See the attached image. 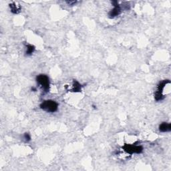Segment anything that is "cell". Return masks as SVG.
I'll use <instances>...</instances> for the list:
<instances>
[{
	"mask_svg": "<svg viewBox=\"0 0 171 171\" xmlns=\"http://www.w3.org/2000/svg\"><path fill=\"white\" fill-rule=\"evenodd\" d=\"M40 108L47 112H55L58 108V104L53 100H45L40 104Z\"/></svg>",
	"mask_w": 171,
	"mask_h": 171,
	"instance_id": "6da1fadb",
	"label": "cell"
},
{
	"mask_svg": "<svg viewBox=\"0 0 171 171\" xmlns=\"http://www.w3.org/2000/svg\"><path fill=\"white\" fill-rule=\"evenodd\" d=\"M170 81L168 79H166V80H163L160 81L158 85V87H157L156 92H155L154 94V98L156 101L162 100L163 98H164V95L162 94L163 90L165 88V86L168 84V83H170Z\"/></svg>",
	"mask_w": 171,
	"mask_h": 171,
	"instance_id": "7a4b0ae2",
	"label": "cell"
},
{
	"mask_svg": "<svg viewBox=\"0 0 171 171\" xmlns=\"http://www.w3.org/2000/svg\"><path fill=\"white\" fill-rule=\"evenodd\" d=\"M37 82L39 83V85H40L41 88H43V90L45 92H47L49 90V77L47 76L46 75L41 74L39 75L38 76L36 77Z\"/></svg>",
	"mask_w": 171,
	"mask_h": 171,
	"instance_id": "3957f363",
	"label": "cell"
},
{
	"mask_svg": "<svg viewBox=\"0 0 171 171\" xmlns=\"http://www.w3.org/2000/svg\"><path fill=\"white\" fill-rule=\"evenodd\" d=\"M125 152L129 154H140L142 152L143 148L141 146H136V145L133 144H124V146L122 147Z\"/></svg>",
	"mask_w": 171,
	"mask_h": 171,
	"instance_id": "277c9868",
	"label": "cell"
},
{
	"mask_svg": "<svg viewBox=\"0 0 171 171\" xmlns=\"http://www.w3.org/2000/svg\"><path fill=\"white\" fill-rule=\"evenodd\" d=\"M112 3H113V5H114V9H112V10L109 12V16H110V17H111V18H113V17L118 16V15L120 14L121 12V9L116 1H112Z\"/></svg>",
	"mask_w": 171,
	"mask_h": 171,
	"instance_id": "5b68a950",
	"label": "cell"
},
{
	"mask_svg": "<svg viewBox=\"0 0 171 171\" xmlns=\"http://www.w3.org/2000/svg\"><path fill=\"white\" fill-rule=\"evenodd\" d=\"M159 130L162 132H170L171 130V124L170 123L162 122V124L159 126Z\"/></svg>",
	"mask_w": 171,
	"mask_h": 171,
	"instance_id": "8992f818",
	"label": "cell"
},
{
	"mask_svg": "<svg viewBox=\"0 0 171 171\" xmlns=\"http://www.w3.org/2000/svg\"><path fill=\"white\" fill-rule=\"evenodd\" d=\"M9 7H10L11 12L13 13H17L19 12V11H20V7H17V5H15V3H11V4L9 5Z\"/></svg>",
	"mask_w": 171,
	"mask_h": 171,
	"instance_id": "52a82bcc",
	"label": "cell"
},
{
	"mask_svg": "<svg viewBox=\"0 0 171 171\" xmlns=\"http://www.w3.org/2000/svg\"><path fill=\"white\" fill-rule=\"evenodd\" d=\"M73 92H80L81 85L77 81H73Z\"/></svg>",
	"mask_w": 171,
	"mask_h": 171,
	"instance_id": "ba28073f",
	"label": "cell"
},
{
	"mask_svg": "<svg viewBox=\"0 0 171 171\" xmlns=\"http://www.w3.org/2000/svg\"><path fill=\"white\" fill-rule=\"evenodd\" d=\"M27 50H26V54L27 55H31L33 53L35 50V47L31 44L27 45Z\"/></svg>",
	"mask_w": 171,
	"mask_h": 171,
	"instance_id": "9c48e42d",
	"label": "cell"
},
{
	"mask_svg": "<svg viewBox=\"0 0 171 171\" xmlns=\"http://www.w3.org/2000/svg\"><path fill=\"white\" fill-rule=\"evenodd\" d=\"M24 138L25 139V140L27 141V142H28L31 140V136H30V134H29V133H25L24 134Z\"/></svg>",
	"mask_w": 171,
	"mask_h": 171,
	"instance_id": "30bf717a",
	"label": "cell"
},
{
	"mask_svg": "<svg viewBox=\"0 0 171 171\" xmlns=\"http://www.w3.org/2000/svg\"><path fill=\"white\" fill-rule=\"evenodd\" d=\"M66 3H67V4L69 5H73L75 4V3H77L76 1H66Z\"/></svg>",
	"mask_w": 171,
	"mask_h": 171,
	"instance_id": "8fae6325",
	"label": "cell"
}]
</instances>
